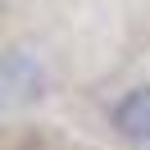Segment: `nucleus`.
I'll use <instances>...</instances> for the list:
<instances>
[{
    "instance_id": "f257e3e1",
    "label": "nucleus",
    "mask_w": 150,
    "mask_h": 150,
    "mask_svg": "<svg viewBox=\"0 0 150 150\" xmlns=\"http://www.w3.org/2000/svg\"><path fill=\"white\" fill-rule=\"evenodd\" d=\"M114 127L127 141H150V86H137L114 105Z\"/></svg>"
},
{
    "instance_id": "f03ea898",
    "label": "nucleus",
    "mask_w": 150,
    "mask_h": 150,
    "mask_svg": "<svg viewBox=\"0 0 150 150\" xmlns=\"http://www.w3.org/2000/svg\"><path fill=\"white\" fill-rule=\"evenodd\" d=\"M0 105H5V86H0Z\"/></svg>"
}]
</instances>
